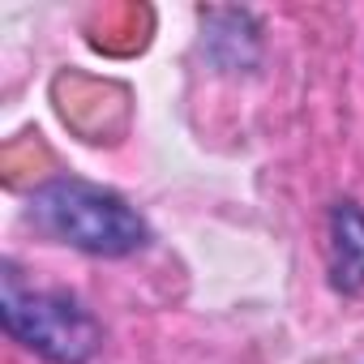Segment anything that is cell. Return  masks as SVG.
<instances>
[{"instance_id":"cell-1","label":"cell","mask_w":364,"mask_h":364,"mask_svg":"<svg viewBox=\"0 0 364 364\" xmlns=\"http://www.w3.org/2000/svg\"><path fill=\"white\" fill-rule=\"evenodd\" d=\"M31 219L60 245L90 257H129L150 245V223L120 193L77 176H56L31 193Z\"/></svg>"},{"instance_id":"cell-2","label":"cell","mask_w":364,"mask_h":364,"mask_svg":"<svg viewBox=\"0 0 364 364\" xmlns=\"http://www.w3.org/2000/svg\"><path fill=\"white\" fill-rule=\"evenodd\" d=\"M0 321L14 343L48 364H90L103 343L95 313L82 300H73L69 291L26 287L14 262L0 270Z\"/></svg>"},{"instance_id":"cell-3","label":"cell","mask_w":364,"mask_h":364,"mask_svg":"<svg viewBox=\"0 0 364 364\" xmlns=\"http://www.w3.org/2000/svg\"><path fill=\"white\" fill-rule=\"evenodd\" d=\"M330 283L343 296L364 291V210L355 202L330 210Z\"/></svg>"}]
</instances>
